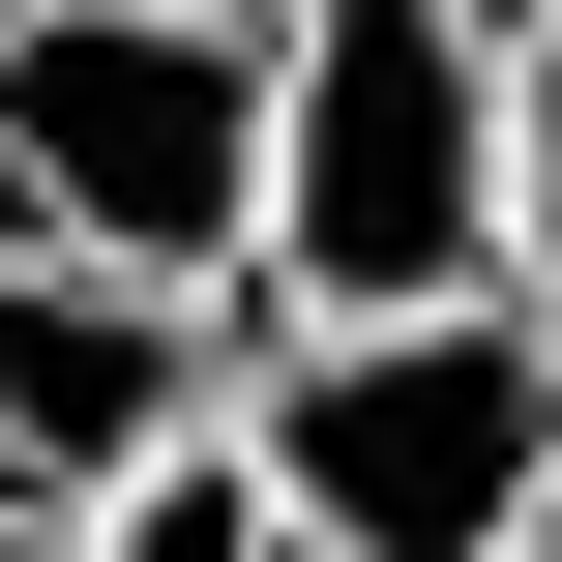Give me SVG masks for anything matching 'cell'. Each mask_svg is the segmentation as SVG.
<instances>
[{
	"mask_svg": "<svg viewBox=\"0 0 562 562\" xmlns=\"http://www.w3.org/2000/svg\"><path fill=\"white\" fill-rule=\"evenodd\" d=\"M504 562H562V504H533V533H504Z\"/></svg>",
	"mask_w": 562,
	"mask_h": 562,
	"instance_id": "ba28073f",
	"label": "cell"
},
{
	"mask_svg": "<svg viewBox=\"0 0 562 562\" xmlns=\"http://www.w3.org/2000/svg\"><path fill=\"white\" fill-rule=\"evenodd\" d=\"M296 562H326V533H296Z\"/></svg>",
	"mask_w": 562,
	"mask_h": 562,
	"instance_id": "9c48e42d",
	"label": "cell"
},
{
	"mask_svg": "<svg viewBox=\"0 0 562 562\" xmlns=\"http://www.w3.org/2000/svg\"><path fill=\"white\" fill-rule=\"evenodd\" d=\"M267 326L504 296V0H267Z\"/></svg>",
	"mask_w": 562,
	"mask_h": 562,
	"instance_id": "6da1fadb",
	"label": "cell"
},
{
	"mask_svg": "<svg viewBox=\"0 0 562 562\" xmlns=\"http://www.w3.org/2000/svg\"><path fill=\"white\" fill-rule=\"evenodd\" d=\"M178 415H237V296L89 267V237H0V504H89V474H148Z\"/></svg>",
	"mask_w": 562,
	"mask_h": 562,
	"instance_id": "277c9868",
	"label": "cell"
},
{
	"mask_svg": "<svg viewBox=\"0 0 562 562\" xmlns=\"http://www.w3.org/2000/svg\"><path fill=\"white\" fill-rule=\"evenodd\" d=\"M504 296L562 326V0H504Z\"/></svg>",
	"mask_w": 562,
	"mask_h": 562,
	"instance_id": "8992f818",
	"label": "cell"
},
{
	"mask_svg": "<svg viewBox=\"0 0 562 562\" xmlns=\"http://www.w3.org/2000/svg\"><path fill=\"white\" fill-rule=\"evenodd\" d=\"M0 562H89V504H0Z\"/></svg>",
	"mask_w": 562,
	"mask_h": 562,
	"instance_id": "52a82bcc",
	"label": "cell"
},
{
	"mask_svg": "<svg viewBox=\"0 0 562 562\" xmlns=\"http://www.w3.org/2000/svg\"><path fill=\"white\" fill-rule=\"evenodd\" d=\"M0 237L237 296L267 267V0H0Z\"/></svg>",
	"mask_w": 562,
	"mask_h": 562,
	"instance_id": "3957f363",
	"label": "cell"
},
{
	"mask_svg": "<svg viewBox=\"0 0 562 562\" xmlns=\"http://www.w3.org/2000/svg\"><path fill=\"white\" fill-rule=\"evenodd\" d=\"M89 562H296V504H267V445H237V415H178L148 474H89Z\"/></svg>",
	"mask_w": 562,
	"mask_h": 562,
	"instance_id": "5b68a950",
	"label": "cell"
},
{
	"mask_svg": "<svg viewBox=\"0 0 562 562\" xmlns=\"http://www.w3.org/2000/svg\"><path fill=\"white\" fill-rule=\"evenodd\" d=\"M237 445L326 562H504L562 504V326L533 296H385V326H267L237 296Z\"/></svg>",
	"mask_w": 562,
	"mask_h": 562,
	"instance_id": "7a4b0ae2",
	"label": "cell"
}]
</instances>
